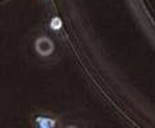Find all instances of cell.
I'll return each mask as SVG.
<instances>
[{
	"mask_svg": "<svg viewBox=\"0 0 155 128\" xmlns=\"http://www.w3.org/2000/svg\"><path fill=\"white\" fill-rule=\"evenodd\" d=\"M35 49H36V51L41 55V57H48V55H50L53 53L54 44L49 37L42 36V37H38L36 40Z\"/></svg>",
	"mask_w": 155,
	"mask_h": 128,
	"instance_id": "obj_1",
	"label": "cell"
},
{
	"mask_svg": "<svg viewBox=\"0 0 155 128\" xmlns=\"http://www.w3.org/2000/svg\"><path fill=\"white\" fill-rule=\"evenodd\" d=\"M35 123L36 126L38 127H42V128H53L58 124V122L55 120L54 118H51V117H49V115H36L35 117Z\"/></svg>",
	"mask_w": 155,
	"mask_h": 128,
	"instance_id": "obj_2",
	"label": "cell"
},
{
	"mask_svg": "<svg viewBox=\"0 0 155 128\" xmlns=\"http://www.w3.org/2000/svg\"><path fill=\"white\" fill-rule=\"evenodd\" d=\"M50 27L53 30H60L62 28V19L59 17H54L50 22Z\"/></svg>",
	"mask_w": 155,
	"mask_h": 128,
	"instance_id": "obj_3",
	"label": "cell"
}]
</instances>
